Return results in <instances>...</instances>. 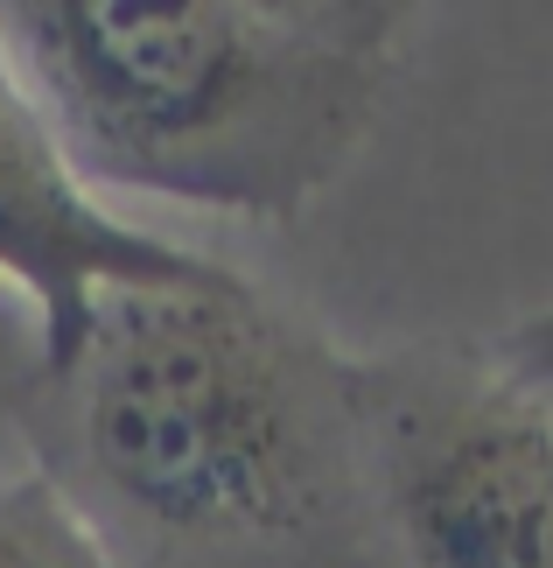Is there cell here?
<instances>
[{
	"instance_id": "obj_1",
	"label": "cell",
	"mask_w": 553,
	"mask_h": 568,
	"mask_svg": "<svg viewBox=\"0 0 553 568\" xmlns=\"http://www.w3.org/2000/svg\"><path fill=\"white\" fill-rule=\"evenodd\" d=\"M14 422L105 568H365L358 358L246 274L99 295Z\"/></svg>"
},
{
	"instance_id": "obj_2",
	"label": "cell",
	"mask_w": 553,
	"mask_h": 568,
	"mask_svg": "<svg viewBox=\"0 0 553 568\" xmlns=\"http://www.w3.org/2000/svg\"><path fill=\"white\" fill-rule=\"evenodd\" d=\"M392 0H8L0 57L84 190L295 225L400 71Z\"/></svg>"
},
{
	"instance_id": "obj_3",
	"label": "cell",
	"mask_w": 553,
	"mask_h": 568,
	"mask_svg": "<svg viewBox=\"0 0 553 568\" xmlns=\"http://www.w3.org/2000/svg\"><path fill=\"white\" fill-rule=\"evenodd\" d=\"M365 568H553V400L483 344L358 358Z\"/></svg>"
},
{
	"instance_id": "obj_4",
	"label": "cell",
	"mask_w": 553,
	"mask_h": 568,
	"mask_svg": "<svg viewBox=\"0 0 553 568\" xmlns=\"http://www.w3.org/2000/svg\"><path fill=\"white\" fill-rule=\"evenodd\" d=\"M0 281L35 302V365H71L120 288H232L238 267L168 246L71 176L57 134L0 57Z\"/></svg>"
},
{
	"instance_id": "obj_5",
	"label": "cell",
	"mask_w": 553,
	"mask_h": 568,
	"mask_svg": "<svg viewBox=\"0 0 553 568\" xmlns=\"http://www.w3.org/2000/svg\"><path fill=\"white\" fill-rule=\"evenodd\" d=\"M0 568H105L35 470L0 477Z\"/></svg>"
},
{
	"instance_id": "obj_6",
	"label": "cell",
	"mask_w": 553,
	"mask_h": 568,
	"mask_svg": "<svg viewBox=\"0 0 553 568\" xmlns=\"http://www.w3.org/2000/svg\"><path fill=\"white\" fill-rule=\"evenodd\" d=\"M491 352L504 358V373L512 379H525L533 393H546L553 400V310H540V316H525L519 331H504Z\"/></svg>"
}]
</instances>
